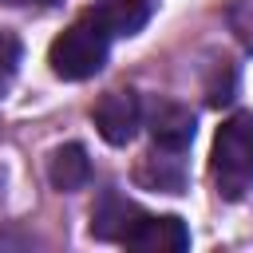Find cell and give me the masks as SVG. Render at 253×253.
Here are the masks:
<instances>
[{
    "mask_svg": "<svg viewBox=\"0 0 253 253\" xmlns=\"http://www.w3.org/2000/svg\"><path fill=\"white\" fill-rule=\"evenodd\" d=\"M8 4H24V0H8Z\"/></svg>",
    "mask_w": 253,
    "mask_h": 253,
    "instance_id": "8fae6325",
    "label": "cell"
},
{
    "mask_svg": "<svg viewBox=\"0 0 253 253\" xmlns=\"http://www.w3.org/2000/svg\"><path fill=\"white\" fill-rule=\"evenodd\" d=\"M103 28H107V36H134L142 24H146V4L142 0H111L107 8H99V12H91Z\"/></svg>",
    "mask_w": 253,
    "mask_h": 253,
    "instance_id": "ba28073f",
    "label": "cell"
},
{
    "mask_svg": "<svg viewBox=\"0 0 253 253\" xmlns=\"http://www.w3.org/2000/svg\"><path fill=\"white\" fill-rule=\"evenodd\" d=\"M123 245L130 249H142V253H182L190 249V229L182 217L174 213H162V217H150V213H138L134 225L126 229Z\"/></svg>",
    "mask_w": 253,
    "mask_h": 253,
    "instance_id": "277c9868",
    "label": "cell"
},
{
    "mask_svg": "<svg viewBox=\"0 0 253 253\" xmlns=\"http://www.w3.org/2000/svg\"><path fill=\"white\" fill-rule=\"evenodd\" d=\"M142 126V103L134 91H107L95 107V130L111 146H126Z\"/></svg>",
    "mask_w": 253,
    "mask_h": 253,
    "instance_id": "3957f363",
    "label": "cell"
},
{
    "mask_svg": "<svg viewBox=\"0 0 253 253\" xmlns=\"http://www.w3.org/2000/svg\"><path fill=\"white\" fill-rule=\"evenodd\" d=\"M107 51H111V36H107V28L87 12L83 20H75L71 28H63V32L51 40L47 63H51V71H55L59 79L79 83V79H91L95 71H103Z\"/></svg>",
    "mask_w": 253,
    "mask_h": 253,
    "instance_id": "7a4b0ae2",
    "label": "cell"
},
{
    "mask_svg": "<svg viewBox=\"0 0 253 253\" xmlns=\"http://www.w3.org/2000/svg\"><path fill=\"white\" fill-rule=\"evenodd\" d=\"M210 170L225 202H237L253 190V115L249 111H237L217 126Z\"/></svg>",
    "mask_w": 253,
    "mask_h": 253,
    "instance_id": "6da1fadb",
    "label": "cell"
},
{
    "mask_svg": "<svg viewBox=\"0 0 253 253\" xmlns=\"http://www.w3.org/2000/svg\"><path fill=\"white\" fill-rule=\"evenodd\" d=\"M138 182L154 186V190H166V194H178L182 190V162H178V154H170V150H162V158L150 154L138 166Z\"/></svg>",
    "mask_w": 253,
    "mask_h": 253,
    "instance_id": "9c48e42d",
    "label": "cell"
},
{
    "mask_svg": "<svg viewBox=\"0 0 253 253\" xmlns=\"http://www.w3.org/2000/svg\"><path fill=\"white\" fill-rule=\"evenodd\" d=\"M47 178H51V186L63 190V194L83 190V186L91 182V158H87V150H83L79 142L59 146V150L51 154V162H47Z\"/></svg>",
    "mask_w": 253,
    "mask_h": 253,
    "instance_id": "8992f818",
    "label": "cell"
},
{
    "mask_svg": "<svg viewBox=\"0 0 253 253\" xmlns=\"http://www.w3.org/2000/svg\"><path fill=\"white\" fill-rule=\"evenodd\" d=\"M150 134H154L158 150L182 154L194 142V115L182 103H154V111H150Z\"/></svg>",
    "mask_w": 253,
    "mask_h": 253,
    "instance_id": "5b68a950",
    "label": "cell"
},
{
    "mask_svg": "<svg viewBox=\"0 0 253 253\" xmlns=\"http://www.w3.org/2000/svg\"><path fill=\"white\" fill-rule=\"evenodd\" d=\"M134 217H138V210H134L130 202H123V198L107 194V198H103V206H99V210H95V217H91V233H95V237H103V241H123V237H126V229L134 225Z\"/></svg>",
    "mask_w": 253,
    "mask_h": 253,
    "instance_id": "52a82bcc",
    "label": "cell"
},
{
    "mask_svg": "<svg viewBox=\"0 0 253 253\" xmlns=\"http://www.w3.org/2000/svg\"><path fill=\"white\" fill-rule=\"evenodd\" d=\"M16 67H20V40L0 28V99L8 95V87L16 79Z\"/></svg>",
    "mask_w": 253,
    "mask_h": 253,
    "instance_id": "30bf717a",
    "label": "cell"
}]
</instances>
